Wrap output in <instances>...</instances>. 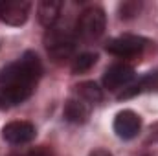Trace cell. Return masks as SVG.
Masks as SVG:
<instances>
[{"label":"cell","instance_id":"16","mask_svg":"<svg viewBox=\"0 0 158 156\" xmlns=\"http://www.w3.org/2000/svg\"><path fill=\"white\" fill-rule=\"evenodd\" d=\"M9 156H53V153L46 145H40V147H33V149H28V151L13 153V154H9Z\"/></svg>","mask_w":158,"mask_h":156},{"label":"cell","instance_id":"3","mask_svg":"<svg viewBox=\"0 0 158 156\" xmlns=\"http://www.w3.org/2000/svg\"><path fill=\"white\" fill-rule=\"evenodd\" d=\"M46 50L48 53L55 59V61H63V59H68L72 53H74V48H76V39H74V33L66 28H61V26H53L48 30L46 37Z\"/></svg>","mask_w":158,"mask_h":156},{"label":"cell","instance_id":"17","mask_svg":"<svg viewBox=\"0 0 158 156\" xmlns=\"http://www.w3.org/2000/svg\"><path fill=\"white\" fill-rule=\"evenodd\" d=\"M90 156H112V153H109L107 149H96L90 153Z\"/></svg>","mask_w":158,"mask_h":156},{"label":"cell","instance_id":"1","mask_svg":"<svg viewBox=\"0 0 158 156\" xmlns=\"http://www.w3.org/2000/svg\"><path fill=\"white\" fill-rule=\"evenodd\" d=\"M42 74V64L37 53L26 51L17 61L0 70V86H13L24 90H35V84Z\"/></svg>","mask_w":158,"mask_h":156},{"label":"cell","instance_id":"11","mask_svg":"<svg viewBox=\"0 0 158 156\" xmlns=\"http://www.w3.org/2000/svg\"><path fill=\"white\" fill-rule=\"evenodd\" d=\"M90 116V105L81 97H72L64 103V117L70 123H85Z\"/></svg>","mask_w":158,"mask_h":156},{"label":"cell","instance_id":"7","mask_svg":"<svg viewBox=\"0 0 158 156\" xmlns=\"http://www.w3.org/2000/svg\"><path fill=\"white\" fill-rule=\"evenodd\" d=\"M132 77H134V70L129 64L116 63L110 68H107V72L103 76V84L109 90H119V88H127Z\"/></svg>","mask_w":158,"mask_h":156},{"label":"cell","instance_id":"4","mask_svg":"<svg viewBox=\"0 0 158 156\" xmlns=\"http://www.w3.org/2000/svg\"><path fill=\"white\" fill-rule=\"evenodd\" d=\"M145 46H147V39H143V37L121 35V37H116V39L107 42V51L116 55V57L129 59V57H134V55L142 53Z\"/></svg>","mask_w":158,"mask_h":156},{"label":"cell","instance_id":"6","mask_svg":"<svg viewBox=\"0 0 158 156\" xmlns=\"http://www.w3.org/2000/svg\"><path fill=\"white\" fill-rule=\"evenodd\" d=\"M37 130L30 121H11L2 129V136L11 145H24L35 138Z\"/></svg>","mask_w":158,"mask_h":156},{"label":"cell","instance_id":"2","mask_svg":"<svg viewBox=\"0 0 158 156\" xmlns=\"http://www.w3.org/2000/svg\"><path fill=\"white\" fill-rule=\"evenodd\" d=\"M105 26H107L105 11L99 6H92L79 15L76 30H77V35L81 39L96 40L105 33Z\"/></svg>","mask_w":158,"mask_h":156},{"label":"cell","instance_id":"9","mask_svg":"<svg viewBox=\"0 0 158 156\" xmlns=\"http://www.w3.org/2000/svg\"><path fill=\"white\" fill-rule=\"evenodd\" d=\"M142 92H158V68L149 72L145 77L136 81L134 84H129L127 88H123V92L119 94V99L132 97V96L142 94Z\"/></svg>","mask_w":158,"mask_h":156},{"label":"cell","instance_id":"8","mask_svg":"<svg viewBox=\"0 0 158 156\" xmlns=\"http://www.w3.org/2000/svg\"><path fill=\"white\" fill-rule=\"evenodd\" d=\"M142 129V119L132 110H121L114 117V132L121 140H132Z\"/></svg>","mask_w":158,"mask_h":156},{"label":"cell","instance_id":"15","mask_svg":"<svg viewBox=\"0 0 158 156\" xmlns=\"http://www.w3.org/2000/svg\"><path fill=\"white\" fill-rule=\"evenodd\" d=\"M140 7H142L140 2H123V4L119 6V13H121L119 17H121V18H132V17L138 15Z\"/></svg>","mask_w":158,"mask_h":156},{"label":"cell","instance_id":"10","mask_svg":"<svg viewBox=\"0 0 158 156\" xmlns=\"http://www.w3.org/2000/svg\"><path fill=\"white\" fill-rule=\"evenodd\" d=\"M61 11H63V2H57V0H44L39 4V9H37V15H39V22L44 28H53L61 17Z\"/></svg>","mask_w":158,"mask_h":156},{"label":"cell","instance_id":"5","mask_svg":"<svg viewBox=\"0 0 158 156\" xmlns=\"http://www.w3.org/2000/svg\"><path fill=\"white\" fill-rule=\"evenodd\" d=\"M31 4L26 0H2L0 2V22L9 26H22L28 20Z\"/></svg>","mask_w":158,"mask_h":156},{"label":"cell","instance_id":"12","mask_svg":"<svg viewBox=\"0 0 158 156\" xmlns=\"http://www.w3.org/2000/svg\"><path fill=\"white\" fill-rule=\"evenodd\" d=\"M33 92L24 88H13V86H0V109H11L19 103L26 101Z\"/></svg>","mask_w":158,"mask_h":156},{"label":"cell","instance_id":"13","mask_svg":"<svg viewBox=\"0 0 158 156\" xmlns=\"http://www.w3.org/2000/svg\"><path fill=\"white\" fill-rule=\"evenodd\" d=\"M76 94H77V97H81L83 101H86L88 105H96V103H99V101L103 99L101 88H99L96 83H92V81L77 84V86H76Z\"/></svg>","mask_w":158,"mask_h":156},{"label":"cell","instance_id":"18","mask_svg":"<svg viewBox=\"0 0 158 156\" xmlns=\"http://www.w3.org/2000/svg\"><path fill=\"white\" fill-rule=\"evenodd\" d=\"M143 156H158V153H149V154H143Z\"/></svg>","mask_w":158,"mask_h":156},{"label":"cell","instance_id":"14","mask_svg":"<svg viewBox=\"0 0 158 156\" xmlns=\"http://www.w3.org/2000/svg\"><path fill=\"white\" fill-rule=\"evenodd\" d=\"M98 61V55L96 53H81L74 59L72 63V72L74 74H83V72H88Z\"/></svg>","mask_w":158,"mask_h":156}]
</instances>
